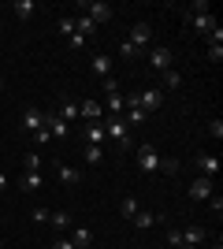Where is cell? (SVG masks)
<instances>
[{
	"instance_id": "26",
	"label": "cell",
	"mask_w": 223,
	"mask_h": 249,
	"mask_svg": "<svg viewBox=\"0 0 223 249\" xmlns=\"http://www.w3.org/2000/svg\"><path fill=\"white\" fill-rule=\"evenodd\" d=\"M119 56H123V60H138L141 52H138V49H134V45H130V41H127V37H123V41H119Z\"/></svg>"
},
{
	"instance_id": "20",
	"label": "cell",
	"mask_w": 223,
	"mask_h": 249,
	"mask_svg": "<svg viewBox=\"0 0 223 249\" xmlns=\"http://www.w3.org/2000/svg\"><path fill=\"white\" fill-rule=\"evenodd\" d=\"M56 115H60V119L71 126L74 119H78V101H67V97H64V101H60V108H56Z\"/></svg>"
},
{
	"instance_id": "25",
	"label": "cell",
	"mask_w": 223,
	"mask_h": 249,
	"mask_svg": "<svg viewBox=\"0 0 223 249\" xmlns=\"http://www.w3.org/2000/svg\"><path fill=\"white\" fill-rule=\"evenodd\" d=\"M19 186H22V190H41V171H26Z\"/></svg>"
},
{
	"instance_id": "29",
	"label": "cell",
	"mask_w": 223,
	"mask_h": 249,
	"mask_svg": "<svg viewBox=\"0 0 223 249\" xmlns=\"http://www.w3.org/2000/svg\"><path fill=\"white\" fill-rule=\"evenodd\" d=\"M56 26H60V34H64V37H71V34H74V15H64Z\"/></svg>"
},
{
	"instance_id": "18",
	"label": "cell",
	"mask_w": 223,
	"mask_h": 249,
	"mask_svg": "<svg viewBox=\"0 0 223 249\" xmlns=\"http://www.w3.org/2000/svg\"><path fill=\"white\" fill-rule=\"evenodd\" d=\"M56 175H60V182H64V186H78V182H82V171H78V167H71V164H60V167H56Z\"/></svg>"
},
{
	"instance_id": "41",
	"label": "cell",
	"mask_w": 223,
	"mask_h": 249,
	"mask_svg": "<svg viewBox=\"0 0 223 249\" xmlns=\"http://www.w3.org/2000/svg\"><path fill=\"white\" fill-rule=\"evenodd\" d=\"M34 142H37V149H41L45 142H52V138H49V130H37V134H34Z\"/></svg>"
},
{
	"instance_id": "15",
	"label": "cell",
	"mask_w": 223,
	"mask_h": 249,
	"mask_svg": "<svg viewBox=\"0 0 223 249\" xmlns=\"http://www.w3.org/2000/svg\"><path fill=\"white\" fill-rule=\"evenodd\" d=\"M89 67H93V74H97V78H108V74H112V56H108V52H93Z\"/></svg>"
},
{
	"instance_id": "36",
	"label": "cell",
	"mask_w": 223,
	"mask_h": 249,
	"mask_svg": "<svg viewBox=\"0 0 223 249\" xmlns=\"http://www.w3.org/2000/svg\"><path fill=\"white\" fill-rule=\"evenodd\" d=\"M108 93H119V78H112V74L104 78V97H108Z\"/></svg>"
},
{
	"instance_id": "12",
	"label": "cell",
	"mask_w": 223,
	"mask_h": 249,
	"mask_svg": "<svg viewBox=\"0 0 223 249\" xmlns=\"http://www.w3.org/2000/svg\"><path fill=\"white\" fill-rule=\"evenodd\" d=\"M179 234H182V249H197L205 242V227H201V223H190V227L179 231Z\"/></svg>"
},
{
	"instance_id": "32",
	"label": "cell",
	"mask_w": 223,
	"mask_h": 249,
	"mask_svg": "<svg viewBox=\"0 0 223 249\" xmlns=\"http://www.w3.org/2000/svg\"><path fill=\"white\" fill-rule=\"evenodd\" d=\"M49 216H52V212H49V208H34V223H37V227H41V223H49Z\"/></svg>"
},
{
	"instance_id": "38",
	"label": "cell",
	"mask_w": 223,
	"mask_h": 249,
	"mask_svg": "<svg viewBox=\"0 0 223 249\" xmlns=\"http://www.w3.org/2000/svg\"><path fill=\"white\" fill-rule=\"evenodd\" d=\"M208 45H223V26H220V22H216V30L208 34Z\"/></svg>"
},
{
	"instance_id": "17",
	"label": "cell",
	"mask_w": 223,
	"mask_h": 249,
	"mask_svg": "<svg viewBox=\"0 0 223 249\" xmlns=\"http://www.w3.org/2000/svg\"><path fill=\"white\" fill-rule=\"evenodd\" d=\"M67 238L74 242V249H89V246H93V231H89V227H71Z\"/></svg>"
},
{
	"instance_id": "5",
	"label": "cell",
	"mask_w": 223,
	"mask_h": 249,
	"mask_svg": "<svg viewBox=\"0 0 223 249\" xmlns=\"http://www.w3.org/2000/svg\"><path fill=\"white\" fill-rule=\"evenodd\" d=\"M212 194H216V178H205V175H197L190 186H186V197L190 201H208Z\"/></svg>"
},
{
	"instance_id": "14",
	"label": "cell",
	"mask_w": 223,
	"mask_h": 249,
	"mask_svg": "<svg viewBox=\"0 0 223 249\" xmlns=\"http://www.w3.org/2000/svg\"><path fill=\"white\" fill-rule=\"evenodd\" d=\"M45 130H49V138H56V142H64V138L71 134V126H67L56 112H49V123H45Z\"/></svg>"
},
{
	"instance_id": "10",
	"label": "cell",
	"mask_w": 223,
	"mask_h": 249,
	"mask_svg": "<svg viewBox=\"0 0 223 249\" xmlns=\"http://www.w3.org/2000/svg\"><path fill=\"white\" fill-rule=\"evenodd\" d=\"M193 167H197L205 178H216V171H220V160H216L212 153H197V156H193Z\"/></svg>"
},
{
	"instance_id": "3",
	"label": "cell",
	"mask_w": 223,
	"mask_h": 249,
	"mask_svg": "<svg viewBox=\"0 0 223 249\" xmlns=\"http://www.w3.org/2000/svg\"><path fill=\"white\" fill-rule=\"evenodd\" d=\"M127 41L134 45L138 52H145V49H153V45H156V30H153V26H149V22L141 19V22H134V26H130Z\"/></svg>"
},
{
	"instance_id": "24",
	"label": "cell",
	"mask_w": 223,
	"mask_h": 249,
	"mask_svg": "<svg viewBox=\"0 0 223 249\" xmlns=\"http://www.w3.org/2000/svg\"><path fill=\"white\" fill-rule=\"evenodd\" d=\"M123 119H127V126H141L149 115L141 112V108H127V112H123Z\"/></svg>"
},
{
	"instance_id": "19",
	"label": "cell",
	"mask_w": 223,
	"mask_h": 249,
	"mask_svg": "<svg viewBox=\"0 0 223 249\" xmlns=\"http://www.w3.org/2000/svg\"><path fill=\"white\" fill-rule=\"evenodd\" d=\"M82 160L97 167V164H104V160H108V149H104V145H86V149H82Z\"/></svg>"
},
{
	"instance_id": "6",
	"label": "cell",
	"mask_w": 223,
	"mask_h": 249,
	"mask_svg": "<svg viewBox=\"0 0 223 249\" xmlns=\"http://www.w3.org/2000/svg\"><path fill=\"white\" fill-rule=\"evenodd\" d=\"M45 123H49V112H41V108H22V130H26V134L45 130Z\"/></svg>"
},
{
	"instance_id": "45",
	"label": "cell",
	"mask_w": 223,
	"mask_h": 249,
	"mask_svg": "<svg viewBox=\"0 0 223 249\" xmlns=\"http://www.w3.org/2000/svg\"><path fill=\"white\" fill-rule=\"evenodd\" d=\"M0 93H4V78H0Z\"/></svg>"
},
{
	"instance_id": "23",
	"label": "cell",
	"mask_w": 223,
	"mask_h": 249,
	"mask_svg": "<svg viewBox=\"0 0 223 249\" xmlns=\"http://www.w3.org/2000/svg\"><path fill=\"white\" fill-rule=\"evenodd\" d=\"M74 30H78V34L86 37V41H89V34L97 30V22L89 19V15H74Z\"/></svg>"
},
{
	"instance_id": "42",
	"label": "cell",
	"mask_w": 223,
	"mask_h": 249,
	"mask_svg": "<svg viewBox=\"0 0 223 249\" xmlns=\"http://www.w3.org/2000/svg\"><path fill=\"white\" fill-rule=\"evenodd\" d=\"M186 11H212V8H208L205 0H193V4H190V8H186Z\"/></svg>"
},
{
	"instance_id": "16",
	"label": "cell",
	"mask_w": 223,
	"mask_h": 249,
	"mask_svg": "<svg viewBox=\"0 0 223 249\" xmlns=\"http://www.w3.org/2000/svg\"><path fill=\"white\" fill-rule=\"evenodd\" d=\"M130 223H134L138 231H149V227H156V223H160V216H156V212H149V208H138Z\"/></svg>"
},
{
	"instance_id": "22",
	"label": "cell",
	"mask_w": 223,
	"mask_h": 249,
	"mask_svg": "<svg viewBox=\"0 0 223 249\" xmlns=\"http://www.w3.org/2000/svg\"><path fill=\"white\" fill-rule=\"evenodd\" d=\"M34 11H37L34 0H15V4H11V15H15V19H30Z\"/></svg>"
},
{
	"instance_id": "39",
	"label": "cell",
	"mask_w": 223,
	"mask_h": 249,
	"mask_svg": "<svg viewBox=\"0 0 223 249\" xmlns=\"http://www.w3.org/2000/svg\"><path fill=\"white\" fill-rule=\"evenodd\" d=\"M208 134H212V138H223V119H212V123H208Z\"/></svg>"
},
{
	"instance_id": "27",
	"label": "cell",
	"mask_w": 223,
	"mask_h": 249,
	"mask_svg": "<svg viewBox=\"0 0 223 249\" xmlns=\"http://www.w3.org/2000/svg\"><path fill=\"white\" fill-rule=\"evenodd\" d=\"M164 74V86H168V89H179V82H182V74L175 71V67H171V71H160Z\"/></svg>"
},
{
	"instance_id": "13",
	"label": "cell",
	"mask_w": 223,
	"mask_h": 249,
	"mask_svg": "<svg viewBox=\"0 0 223 249\" xmlns=\"http://www.w3.org/2000/svg\"><path fill=\"white\" fill-rule=\"evenodd\" d=\"M82 142H86V145H108L104 126H101V123H86V130H82Z\"/></svg>"
},
{
	"instance_id": "35",
	"label": "cell",
	"mask_w": 223,
	"mask_h": 249,
	"mask_svg": "<svg viewBox=\"0 0 223 249\" xmlns=\"http://www.w3.org/2000/svg\"><path fill=\"white\" fill-rule=\"evenodd\" d=\"M67 45H71V49H86V37H82V34H78V30H74L71 37H67Z\"/></svg>"
},
{
	"instance_id": "44",
	"label": "cell",
	"mask_w": 223,
	"mask_h": 249,
	"mask_svg": "<svg viewBox=\"0 0 223 249\" xmlns=\"http://www.w3.org/2000/svg\"><path fill=\"white\" fill-rule=\"evenodd\" d=\"M212 249H223V242H216V246H212Z\"/></svg>"
},
{
	"instance_id": "1",
	"label": "cell",
	"mask_w": 223,
	"mask_h": 249,
	"mask_svg": "<svg viewBox=\"0 0 223 249\" xmlns=\"http://www.w3.org/2000/svg\"><path fill=\"white\" fill-rule=\"evenodd\" d=\"M101 126H104L108 142H112L119 153H130V149H134V142H130V126H127V119H123V115H104V119H101Z\"/></svg>"
},
{
	"instance_id": "9",
	"label": "cell",
	"mask_w": 223,
	"mask_h": 249,
	"mask_svg": "<svg viewBox=\"0 0 223 249\" xmlns=\"http://www.w3.org/2000/svg\"><path fill=\"white\" fill-rule=\"evenodd\" d=\"M78 8L89 11V19H93V22H108V19H112V4H104V0H93V4H89V0H82Z\"/></svg>"
},
{
	"instance_id": "7",
	"label": "cell",
	"mask_w": 223,
	"mask_h": 249,
	"mask_svg": "<svg viewBox=\"0 0 223 249\" xmlns=\"http://www.w3.org/2000/svg\"><path fill=\"white\" fill-rule=\"evenodd\" d=\"M149 63H153L156 71H171V67H175V52H171L168 45H153V49H149Z\"/></svg>"
},
{
	"instance_id": "11",
	"label": "cell",
	"mask_w": 223,
	"mask_h": 249,
	"mask_svg": "<svg viewBox=\"0 0 223 249\" xmlns=\"http://www.w3.org/2000/svg\"><path fill=\"white\" fill-rule=\"evenodd\" d=\"M101 108H104V115H123V112H127V97H123V89H119V93H108L104 101H101Z\"/></svg>"
},
{
	"instance_id": "33",
	"label": "cell",
	"mask_w": 223,
	"mask_h": 249,
	"mask_svg": "<svg viewBox=\"0 0 223 249\" xmlns=\"http://www.w3.org/2000/svg\"><path fill=\"white\" fill-rule=\"evenodd\" d=\"M208 208H212L216 216H223V197H220V194H212V197H208Z\"/></svg>"
},
{
	"instance_id": "37",
	"label": "cell",
	"mask_w": 223,
	"mask_h": 249,
	"mask_svg": "<svg viewBox=\"0 0 223 249\" xmlns=\"http://www.w3.org/2000/svg\"><path fill=\"white\" fill-rule=\"evenodd\" d=\"M208 60H212V63L223 60V45H208Z\"/></svg>"
},
{
	"instance_id": "34",
	"label": "cell",
	"mask_w": 223,
	"mask_h": 249,
	"mask_svg": "<svg viewBox=\"0 0 223 249\" xmlns=\"http://www.w3.org/2000/svg\"><path fill=\"white\" fill-rule=\"evenodd\" d=\"M49 249H74V242L67 238V234H60V238H56V242H52V246H49Z\"/></svg>"
},
{
	"instance_id": "2",
	"label": "cell",
	"mask_w": 223,
	"mask_h": 249,
	"mask_svg": "<svg viewBox=\"0 0 223 249\" xmlns=\"http://www.w3.org/2000/svg\"><path fill=\"white\" fill-rule=\"evenodd\" d=\"M134 160H138V171H141V175H156L160 164H164V156H156V149L149 145V142H141V145L134 149Z\"/></svg>"
},
{
	"instance_id": "28",
	"label": "cell",
	"mask_w": 223,
	"mask_h": 249,
	"mask_svg": "<svg viewBox=\"0 0 223 249\" xmlns=\"http://www.w3.org/2000/svg\"><path fill=\"white\" fill-rule=\"evenodd\" d=\"M138 201H134V197H127V201H123V205H119V212H123V216H127V219H134V212H138Z\"/></svg>"
},
{
	"instance_id": "31",
	"label": "cell",
	"mask_w": 223,
	"mask_h": 249,
	"mask_svg": "<svg viewBox=\"0 0 223 249\" xmlns=\"http://www.w3.org/2000/svg\"><path fill=\"white\" fill-rule=\"evenodd\" d=\"M22 164H26V171H41V156H37V153H26Z\"/></svg>"
},
{
	"instance_id": "21",
	"label": "cell",
	"mask_w": 223,
	"mask_h": 249,
	"mask_svg": "<svg viewBox=\"0 0 223 249\" xmlns=\"http://www.w3.org/2000/svg\"><path fill=\"white\" fill-rule=\"evenodd\" d=\"M49 223H52V227L60 231V234H67V231L74 227V219H71V212H52V216H49Z\"/></svg>"
},
{
	"instance_id": "8",
	"label": "cell",
	"mask_w": 223,
	"mask_h": 249,
	"mask_svg": "<svg viewBox=\"0 0 223 249\" xmlns=\"http://www.w3.org/2000/svg\"><path fill=\"white\" fill-rule=\"evenodd\" d=\"M78 119H82V123H101V119H104L101 101H78Z\"/></svg>"
},
{
	"instance_id": "43",
	"label": "cell",
	"mask_w": 223,
	"mask_h": 249,
	"mask_svg": "<svg viewBox=\"0 0 223 249\" xmlns=\"http://www.w3.org/2000/svg\"><path fill=\"white\" fill-rule=\"evenodd\" d=\"M4 186H8V178H4V175H0V190H4Z\"/></svg>"
},
{
	"instance_id": "40",
	"label": "cell",
	"mask_w": 223,
	"mask_h": 249,
	"mask_svg": "<svg viewBox=\"0 0 223 249\" xmlns=\"http://www.w3.org/2000/svg\"><path fill=\"white\" fill-rule=\"evenodd\" d=\"M160 171H168V175H175V171H179V160H164V164H160Z\"/></svg>"
},
{
	"instance_id": "4",
	"label": "cell",
	"mask_w": 223,
	"mask_h": 249,
	"mask_svg": "<svg viewBox=\"0 0 223 249\" xmlns=\"http://www.w3.org/2000/svg\"><path fill=\"white\" fill-rule=\"evenodd\" d=\"M186 22H190V30L193 34H208L216 30V11H186Z\"/></svg>"
},
{
	"instance_id": "30",
	"label": "cell",
	"mask_w": 223,
	"mask_h": 249,
	"mask_svg": "<svg viewBox=\"0 0 223 249\" xmlns=\"http://www.w3.org/2000/svg\"><path fill=\"white\" fill-rule=\"evenodd\" d=\"M164 234H168V246H171V249H182V234H179V227H168Z\"/></svg>"
}]
</instances>
